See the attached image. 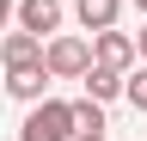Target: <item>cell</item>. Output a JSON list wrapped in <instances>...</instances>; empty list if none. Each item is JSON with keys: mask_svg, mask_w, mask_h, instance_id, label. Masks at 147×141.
Segmentation results:
<instances>
[{"mask_svg": "<svg viewBox=\"0 0 147 141\" xmlns=\"http://www.w3.org/2000/svg\"><path fill=\"white\" fill-rule=\"evenodd\" d=\"M135 6H141V19H147V0H135Z\"/></svg>", "mask_w": 147, "mask_h": 141, "instance_id": "obj_14", "label": "cell"}, {"mask_svg": "<svg viewBox=\"0 0 147 141\" xmlns=\"http://www.w3.org/2000/svg\"><path fill=\"white\" fill-rule=\"evenodd\" d=\"M74 141H104V135H74Z\"/></svg>", "mask_w": 147, "mask_h": 141, "instance_id": "obj_13", "label": "cell"}, {"mask_svg": "<svg viewBox=\"0 0 147 141\" xmlns=\"http://www.w3.org/2000/svg\"><path fill=\"white\" fill-rule=\"evenodd\" d=\"M123 12V0H74V19H80L86 31H110Z\"/></svg>", "mask_w": 147, "mask_h": 141, "instance_id": "obj_8", "label": "cell"}, {"mask_svg": "<svg viewBox=\"0 0 147 141\" xmlns=\"http://www.w3.org/2000/svg\"><path fill=\"white\" fill-rule=\"evenodd\" d=\"M43 67H49V80H80L92 67V43L55 31V37H43Z\"/></svg>", "mask_w": 147, "mask_h": 141, "instance_id": "obj_1", "label": "cell"}, {"mask_svg": "<svg viewBox=\"0 0 147 141\" xmlns=\"http://www.w3.org/2000/svg\"><path fill=\"white\" fill-rule=\"evenodd\" d=\"M123 98L135 104V111H147V61H141V67H129V74H123Z\"/></svg>", "mask_w": 147, "mask_h": 141, "instance_id": "obj_10", "label": "cell"}, {"mask_svg": "<svg viewBox=\"0 0 147 141\" xmlns=\"http://www.w3.org/2000/svg\"><path fill=\"white\" fill-rule=\"evenodd\" d=\"M6 19H12V0H0V31H6Z\"/></svg>", "mask_w": 147, "mask_h": 141, "instance_id": "obj_12", "label": "cell"}, {"mask_svg": "<svg viewBox=\"0 0 147 141\" xmlns=\"http://www.w3.org/2000/svg\"><path fill=\"white\" fill-rule=\"evenodd\" d=\"M135 55H141V61H147V25H141V37H135Z\"/></svg>", "mask_w": 147, "mask_h": 141, "instance_id": "obj_11", "label": "cell"}, {"mask_svg": "<svg viewBox=\"0 0 147 141\" xmlns=\"http://www.w3.org/2000/svg\"><path fill=\"white\" fill-rule=\"evenodd\" d=\"M18 141H74L67 104H61V98H37V104H31V117L18 123Z\"/></svg>", "mask_w": 147, "mask_h": 141, "instance_id": "obj_2", "label": "cell"}, {"mask_svg": "<svg viewBox=\"0 0 147 141\" xmlns=\"http://www.w3.org/2000/svg\"><path fill=\"white\" fill-rule=\"evenodd\" d=\"M18 31H31V37H55L61 31V0H18Z\"/></svg>", "mask_w": 147, "mask_h": 141, "instance_id": "obj_3", "label": "cell"}, {"mask_svg": "<svg viewBox=\"0 0 147 141\" xmlns=\"http://www.w3.org/2000/svg\"><path fill=\"white\" fill-rule=\"evenodd\" d=\"M0 61H6V67L43 61V37H31V31H6V37H0Z\"/></svg>", "mask_w": 147, "mask_h": 141, "instance_id": "obj_6", "label": "cell"}, {"mask_svg": "<svg viewBox=\"0 0 147 141\" xmlns=\"http://www.w3.org/2000/svg\"><path fill=\"white\" fill-rule=\"evenodd\" d=\"M80 86H86V98H98V104L123 98V74H117V67H98V61H92L86 74H80Z\"/></svg>", "mask_w": 147, "mask_h": 141, "instance_id": "obj_7", "label": "cell"}, {"mask_svg": "<svg viewBox=\"0 0 147 141\" xmlns=\"http://www.w3.org/2000/svg\"><path fill=\"white\" fill-rule=\"evenodd\" d=\"M6 92H12L18 104H37V98H49V67H43V61L6 67Z\"/></svg>", "mask_w": 147, "mask_h": 141, "instance_id": "obj_4", "label": "cell"}, {"mask_svg": "<svg viewBox=\"0 0 147 141\" xmlns=\"http://www.w3.org/2000/svg\"><path fill=\"white\" fill-rule=\"evenodd\" d=\"M67 123H74V135H104V104L98 98H74L67 104Z\"/></svg>", "mask_w": 147, "mask_h": 141, "instance_id": "obj_9", "label": "cell"}, {"mask_svg": "<svg viewBox=\"0 0 147 141\" xmlns=\"http://www.w3.org/2000/svg\"><path fill=\"white\" fill-rule=\"evenodd\" d=\"M92 61H98V67H117V74H129V67H135V37H123V31H98Z\"/></svg>", "mask_w": 147, "mask_h": 141, "instance_id": "obj_5", "label": "cell"}]
</instances>
